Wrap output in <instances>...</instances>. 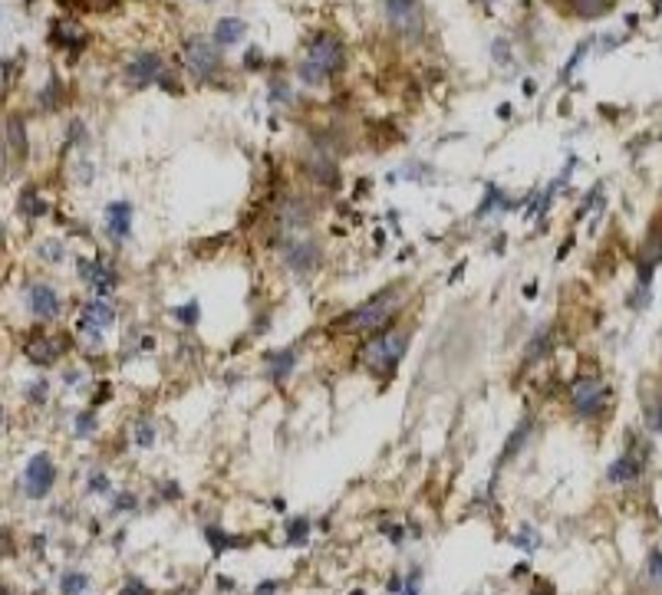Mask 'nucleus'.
Here are the masks:
<instances>
[{
    "mask_svg": "<svg viewBox=\"0 0 662 595\" xmlns=\"http://www.w3.org/2000/svg\"><path fill=\"white\" fill-rule=\"evenodd\" d=\"M613 4H616V0H570V10H574L576 17L590 20V17H603Z\"/></svg>",
    "mask_w": 662,
    "mask_h": 595,
    "instance_id": "5701e85b",
    "label": "nucleus"
},
{
    "mask_svg": "<svg viewBox=\"0 0 662 595\" xmlns=\"http://www.w3.org/2000/svg\"><path fill=\"white\" fill-rule=\"evenodd\" d=\"M402 306H405L402 286H393V290H383L379 296L366 300L363 306L349 310L346 316H339V319L333 322V329L336 332H356V336H363V332H379L393 322V316L402 310Z\"/></svg>",
    "mask_w": 662,
    "mask_h": 595,
    "instance_id": "f257e3e1",
    "label": "nucleus"
},
{
    "mask_svg": "<svg viewBox=\"0 0 662 595\" xmlns=\"http://www.w3.org/2000/svg\"><path fill=\"white\" fill-rule=\"evenodd\" d=\"M307 171H310V178L320 181L323 188H336V184H339V171H336L333 161H327V158H313L307 165Z\"/></svg>",
    "mask_w": 662,
    "mask_h": 595,
    "instance_id": "4be33fe9",
    "label": "nucleus"
},
{
    "mask_svg": "<svg viewBox=\"0 0 662 595\" xmlns=\"http://www.w3.org/2000/svg\"><path fill=\"white\" fill-rule=\"evenodd\" d=\"M570 405L580 418H600L610 408V388H606L603 378L596 375H583L570 385Z\"/></svg>",
    "mask_w": 662,
    "mask_h": 595,
    "instance_id": "20e7f679",
    "label": "nucleus"
},
{
    "mask_svg": "<svg viewBox=\"0 0 662 595\" xmlns=\"http://www.w3.org/2000/svg\"><path fill=\"white\" fill-rule=\"evenodd\" d=\"M79 276L96 290V296H109L115 290V283H119V276H115L106 266V260H99V257L96 260H79Z\"/></svg>",
    "mask_w": 662,
    "mask_h": 595,
    "instance_id": "f8f14e48",
    "label": "nucleus"
},
{
    "mask_svg": "<svg viewBox=\"0 0 662 595\" xmlns=\"http://www.w3.org/2000/svg\"><path fill=\"white\" fill-rule=\"evenodd\" d=\"M57 95H59V83H57V79H50V89L43 86V93H40V105H47V109H57Z\"/></svg>",
    "mask_w": 662,
    "mask_h": 595,
    "instance_id": "72a5a7b5",
    "label": "nucleus"
},
{
    "mask_svg": "<svg viewBox=\"0 0 662 595\" xmlns=\"http://www.w3.org/2000/svg\"><path fill=\"white\" fill-rule=\"evenodd\" d=\"M646 461H639L636 454L626 451L623 457H616L613 464H610V471H606V481L613 483V487H623V483H633L639 473H643Z\"/></svg>",
    "mask_w": 662,
    "mask_h": 595,
    "instance_id": "2eb2a0df",
    "label": "nucleus"
},
{
    "mask_svg": "<svg viewBox=\"0 0 662 595\" xmlns=\"http://www.w3.org/2000/svg\"><path fill=\"white\" fill-rule=\"evenodd\" d=\"M57 483V464L50 454H33L23 467V477H20V490L27 493L30 500H43Z\"/></svg>",
    "mask_w": 662,
    "mask_h": 595,
    "instance_id": "39448f33",
    "label": "nucleus"
},
{
    "mask_svg": "<svg viewBox=\"0 0 662 595\" xmlns=\"http://www.w3.org/2000/svg\"><path fill=\"white\" fill-rule=\"evenodd\" d=\"M264 362H267V378H274V382H284V378L294 372V365H297V352H294V349L267 352V355H264Z\"/></svg>",
    "mask_w": 662,
    "mask_h": 595,
    "instance_id": "a211bd4d",
    "label": "nucleus"
},
{
    "mask_svg": "<svg viewBox=\"0 0 662 595\" xmlns=\"http://www.w3.org/2000/svg\"><path fill=\"white\" fill-rule=\"evenodd\" d=\"M570 247H574V237H567V240H564V247L557 250V260H564V257H567V250H570Z\"/></svg>",
    "mask_w": 662,
    "mask_h": 595,
    "instance_id": "09e8293b",
    "label": "nucleus"
},
{
    "mask_svg": "<svg viewBox=\"0 0 662 595\" xmlns=\"http://www.w3.org/2000/svg\"><path fill=\"white\" fill-rule=\"evenodd\" d=\"M17 211L27 220H37V218H43V214L50 211V204H47V201H40L37 188H23V191H20V201H17Z\"/></svg>",
    "mask_w": 662,
    "mask_h": 595,
    "instance_id": "aec40b11",
    "label": "nucleus"
},
{
    "mask_svg": "<svg viewBox=\"0 0 662 595\" xmlns=\"http://www.w3.org/2000/svg\"><path fill=\"white\" fill-rule=\"evenodd\" d=\"M534 293H538V283H528V286H524V296H528V300H530Z\"/></svg>",
    "mask_w": 662,
    "mask_h": 595,
    "instance_id": "603ef678",
    "label": "nucleus"
},
{
    "mask_svg": "<svg viewBox=\"0 0 662 595\" xmlns=\"http://www.w3.org/2000/svg\"><path fill=\"white\" fill-rule=\"evenodd\" d=\"M47 391H50V388H47V378H40L37 385H30V388H27V398L33 401V405H40V401L47 398Z\"/></svg>",
    "mask_w": 662,
    "mask_h": 595,
    "instance_id": "e433bc0d",
    "label": "nucleus"
},
{
    "mask_svg": "<svg viewBox=\"0 0 662 595\" xmlns=\"http://www.w3.org/2000/svg\"><path fill=\"white\" fill-rule=\"evenodd\" d=\"M122 595H152V589L145 586L142 579H135V576H129L122 582Z\"/></svg>",
    "mask_w": 662,
    "mask_h": 595,
    "instance_id": "473e14b6",
    "label": "nucleus"
},
{
    "mask_svg": "<svg viewBox=\"0 0 662 595\" xmlns=\"http://www.w3.org/2000/svg\"><path fill=\"white\" fill-rule=\"evenodd\" d=\"M23 355H27L33 365H53V362L63 355V342L47 336V332H33L23 342Z\"/></svg>",
    "mask_w": 662,
    "mask_h": 595,
    "instance_id": "9b49d317",
    "label": "nucleus"
},
{
    "mask_svg": "<svg viewBox=\"0 0 662 595\" xmlns=\"http://www.w3.org/2000/svg\"><path fill=\"white\" fill-rule=\"evenodd\" d=\"M112 322H115V310L109 306L106 300H103V296H99V300H89L86 306H83L76 329L83 332V336H89V339H99V336H103Z\"/></svg>",
    "mask_w": 662,
    "mask_h": 595,
    "instance_id": "6e6552de",
    "label": "nucleus"
},
{
    "mask_svg": "<svg viewBox=\"0 0 662 595\" xmlns=\"http://www.w3.org/2000/svg\"><path fill=\"white\" fill-rule=\"evenodd\" d=\"M383 533L393 539V546H399V543H402V526H399V523H385Z\"/></svg>",
    "mask_w": 662,
    "mask_h": 595,
    "instance_id": "79ce46f5",
    "label": "nucleus"
},
{
    "mask_svg": "<svg viewBox=\"0 0 662 595\" xmlns=\"http://www.w3.org/2000/svg\"><path fill=\"white\" fill-rule=\"evenodd\" d=\"M402 595H422V592H419V572H412V576L405 579V589H402Z\"/></svg>",
    "mask_w": 662,
    "mask_h": 595,
    "instance_id": "a18cd8bd",
    "label": "nucleus"
},
{
    "mask_svg": "<svg viewBox=\"0 0 662 595\" xmlns=\"http://www.w3.org/2000/svg\"><path fill=\"white\" fill-rule=\"evenodd\" d=\"M649 579H653V582H662V553L659 549L649 553Z\"/></svg>",
    "mask_w": 662,
    "mask_h": 595,
    "instance_id": "c9c22d12",
    "label": "nucleus"
},
{
    "mask_svg": "<svg viewBox=\"0 0 662 595\" xmlns=\"http://www.w3.org/2000/svg\"><path fill=\"white\" fill-rule=\"evenodd\" d=\"M528 435H530V418H524V421H521V425L514 428V435L508 437V444H504V451H501V464H508L511 457H514V451H518V447H524Z\"/></svg>",
    "mask_w": 662,
    "mask_h": 595,
    "instance_id": "393cba45",
    "label": "nucleus"
},
{
    "mask_svg": "<svg viewBox=\"0 0 662 595\" xmlns=\"http://www.w3.org/2000/svg\"><path fill=\"white\" fill-rule=\"evenodd\" d=\"M135 444L139 447H152L155 444V425L152 421H139V425H135Z\"/></svg>",
    "mask_w": 662,
    "mask_h": 595,
    "instance_id": "c756f323",
    "label": "nucleus"
},
{
    "mask_svg": "<svg viewBox=\"0 0 662 595\" xmlns=\"http://www.w3.org/2000/svg\"><path fill=\"white\" fill-rule=\"evenodd\" d=\"M73 428H76L79 437H89L93 431H96V411H79L76 421H73Z\"/></svg>",
    "mask_w": 662,
    "mask_h": 595,
    "instance_id": "c85d7f7f",
    "label": "nucleus"
},
{
    "mask_svg": "<svg viewBox=\"0 0 662 595\" xmlns=\"http://www.w3.org/2000/svg\"><path fill=\"white\" fill-rule=\"evenodd\" d=\"M40 257H43V260H53V264H57L59 257H63V250H59V244H53V240H50V244L40 247Z\"/></svg>",
    "mask_w": 662,
    "mask_h": 595,
    "instance_id": "a19ab883",
    "label": "nucleus"
},
{
    "mask_svg": "<svg viewBox=\"0 0 662 595\" xmlns=\"http://www.w3.org/2000/svg\"><path fill=\"white\" fill-rule=\"evenodd\" d=\"M106 234L115 244H122L132 234V204L129 201H112L106 208Z\"/></svg>",
    "mask_w": 662,
    "mask_h": 595,
    "instance_id": "4468645a",
    "label": "nucleus"
},
{
    "mask_svg": "<svg viewBox=\"0 0 662 595\" xmlns=\"http://www.w3.org/2000/svg\"><path fill=\"white\" fill-rule=\"evenodd\" d=\"M185 69H188L198 83L211 79L221 69L218 43H211V40H204V37H188L185 40Z\"/></svg>",
    "mask_w": 662,
    "mask_h": 595,
    "instance_id": "423d86ee",
    "label": "nucleus"
},
{
    "mask_svg": "<svg viewBox=\"0 0 662 595\" xmlns=\"http://www.w3.org/2000/svg\"><path fill=\"white\" fill-rule=\"evenodd\" d=\"M204 543L214 549V556H221V553H228V549L240 546V539L228 536V533H224V529H218V526H204Z\"/></svg>",
    "mask_w": 662,
    "mask_h": 595,
    "instance_id": "b1692460",
    "label": "nucleus"
},
{
    "mask_svg": "<svg viewBox=\"0 0 662 595\" xmlns=\"http://www.w3.org/2000/svg\"><path fill=\"white\" fill-rule=\"evenodd\" d=\"M514 543H518V546H524L528 553H530V549H538V546H540V539H534V533H530V529L518 533V536H514Z\"/></svg>",
    "mask_w": 662,
    "mask_h": 595,
    "instance_id": "ea45409f",
    "label": "nucleus"
},
{
    "mask_svg": "<svg viewBox=\"0 0 662 595\" xmlns=\"http://www.w3.org/2000/svg\"><path fill=\"white\" fill-rule=\"evenodd\" d=\"M218 586L224 589V592H231V589H234V579H228V576H221V579H218Z\"/></svg>",
    "mask_w": 662,
    "mask_h": 595,
    "instance_id": "8fccbe9b",
    "label": "nucleus"
},
{
    "mask_svg": "<svg viewBox=\"0 0 662 595\" xmlns=\"http://www.w3.org/2000/svg\"><path fill=\"white\" fill-rule=\"evenodd\" d=\"M405 346H409V332L389 329V326H385V329L373 332V336L363 342L359 359H363V365L369 372H376L379 378H389L399 369V362H402V355H405Z\"/></svg>",
    "mask_w": 662,
    "mask_h": 595,
    "instance_id": "f03ea898",
    "label": "nucleus"
},
{
    "mask_svg": "<svg viewBox=\"0 0 662 595\" xmlns=\"http://www.w3.org/2000/svg\"><path fill=\"white\" fill-rule=\"evenodd\" d=\"M385 7V20L389 27L405 40H419L425 30V20H422V7L419 0H383Z\"/></svg>",
    "mask_w": 662,
    "mask_h": 595,
    "instance_id": "0eeeda50",
    "label": "nucleus"
},
{
    "mask_svg": "<svg viewBox=\"0 0 662 595\" xmlns=\"http://www.w3.org/2000/svg\"><path fill=\"white\" fill-rule=\"evenodd\" d=\"M162 497H165V500H178V497H182L178 483H175V481H165V483H162Z\"/></svg>",
    "mask_w": 662,
    "mask_h": 595,
    "instance_id": "37998d69",
    "label": "nucleus"
},
{
    "mask_svg": "<svg viewBox=\"0 0 662 595\" xmlns=\"http://www.w3.org/2000/svg\"><path fill=\"white\" fill-rule=\"evenodd\" d=\"M63 7L69 10H89V13H103V10H112L119 0H59Z\"/></svg>",
    "mask_w": 662,
    "mask_h": 595,
    "instance_id": "cd10ccee",
    "label": "nucleus"
},
{
    "mask_svg": "<svg viewBox=\"0 0 662 595\" xmlns=\"http://www.w3.org/2000/svg\"><path fill=\"white\" fill-rule=\"evenodd\" d=\"M50 37H53V43H57V47H66V49H73V53L86 43V33H83V27H79L76 20H57Z\"/></svg>",
    "mask_w": 662,
    "mask_h": 595,
    "instance_id": "dca6fc26",
    "label": "nucleus"
},
{
    "mask_svg": "<svg viewBox=\"0 0 662 595\" xmlns=\"http://www.w3.org/2000/svg\"><path fill=\"white\" fill-rule=\"evenodd\" d=\"M586 49H590V43H586V40H583V43H580V47L574 49V57L567 59V66H564V79H567V76H570V73H574L576 66H580V59H583V53H586Z\"/></svg>",
    "mask_w": 662,
    "mask_h": 595,
    "instance_id": "f704fd0d",
    "label": "nucleus"
},
{
    "mask_svg": "<svg viewBox=\"0 0 662 595\" xmlns=\"http://www.w3.org/2000/svg\"><path fill=\"white\" fill-rule=\"evenodd\" d=\"M112 487H109V477L106 473H93L89 477V493H109Z\"/></svg>",
    "mask_w": 662,
    "mask_h": 595,
    "instance_id": "4c0bfd02",
    "label": "nucleus"
},
{
    "mask_svg": "<svg viewBox=\"0 0 662 595\" xmlns=\"http://www.w3.org/2000/svg\"><path fill=\"white\" fill-rule=\"evenodd\" d=\"M89 589V576L86 572H66L59 579V595H83Z\"/></svg>",
    "mask_w": 662,
    "mask_h": 595,
    "instance_id": "a878e982",
    "label": "nucleus"
},
{
    "mask_svg": "<svg viewBox=\"0 0 662 595\" xmlns=\"http://www.w3.org/2000/svg\"><path fill=\"white\" fill-rule=\"evenodd\" d=\"M172 316L182 322V326H194V322H198V302H188V306H182V310L175 306Z\"/></svg>",
    "mask_w": 662,
    "mask_h": 595,
    "instance_id": "7c9ffc66",
    "label": "nucleus"
},
{
    "mask_svg": "<svg viewBox=\"0 0 662 595\" xmlns=\"http://www.w3.org/2000/svg\"><path fill=\"white\" fill-rule=\"evenodd\" d=\"M27 158V129L17 115H7V161Z\"/></svg>",
    "mask_w": 662,
    "mask_h": 595,
    "instance_id": "f3484780",
    "label": "nucleus"
},
{
    "mask_svg": "<svg viewBox=\"0 0 662 595\" xmlns=\"http://www.w3.org/2000/svg\"><path fill=\"white\" fill-rule=\"evenodd\" d=\"M284 264H287L294 273H310V270L320 264V247L310 244V240H290V244L284 247Z\"/></svg>",
    "mask_w": 662,
    "mask_h": 595,
    "instance_id": "ddd939ff",
    "label": "nucleus"
},
{
    "mask_svg": "<svg viewBox=\"0 0 662 595\" xmlns=\"http://www.w3.org/2000/svg\"><path fill=\"white\" fill-rule=\"evenodd\" d=\"M125 76H129V83L132 86H152V83H162L165 76V63L155 53H142V57H135L129 66H125Z\"/></svg>",
    "mask_w": 662,
    "mask_h": 595,
    "instance_id": "9d476101",
    "label": "nucleus"
},
{
    "mask_svg": "<svg viewBox=\"0 0 662 595\" xmlns=\"http://www.w3.org/2000/svg\"><path fill=\"white\" fill-rule=\"evenodd\" d=\"M402 589H405L402 576H389V582H385V592H389V595H402Z\"/></svg>",
    "mask_w": 662,
    "mask_h": 595,
    "instance_id": "c03bdc74",
    "label": "nucleus"
},
{
    "mask_svg": "<svg viewBox=\"0 0 662 595\" xmlns=\"http://www.w3.org/2000/svg\"><path fill=\"white\" fill-rule=\"evenodd\" d=\"M550 349H554V329L547 326V329H540L538 336L528 342V355H524V365H534V362L547 359Z\"/></svg>",
    "mask_w": 662,
    "mask_h": 595,
    "instance_id": "6ab92c4d",
    "label": "nucleus"
},
{
    "mask_svg": "<svg viewBox=\"0 0 662 595\" xmlns=\"http://www.w3.org/2000/svg\"><path fill=\"white\" fill-rule=\"evenodd\" d=\"M23 300H27V310L37 316L40 322H53L59 316V293L50 283H30L23 290Z\"/></svg>",
    "mask_w": 662,
    "mask_h": 595,
    "instance_id": "1a4fd4ad",
    "label": "nucleus"
},
{
    "mask_svg": "<svg viewBox=\"0 0 662 595\" xmlns=\"http://www.w3.org/2000/svg\"><path fill=\"white\" fill-rule=\"evenodd\" d=\"M646 425H649L653 435H662V401L649 405V411H646Z\"/></svg>",
    "mask_w": 662,
    "mask_h": 595,
    "instance_id": "2f4dec72",
    "label": "nucleus"
},
{
    "mask_svg": "<svg viewBox=\"0 0 662 595\" xmlns=\"http://www.w3.org/2000/svg\"><path fill=\"white\" fill-rule=\"evenodd\" d=\"M244 33H248V23H244L240 17H224V20H218V27H214V40L224 43V47L238 43Z\"/></svg>",
    "mask_w": 662,
    "mask_h": 595,
    "instance_id": "412c9836",
    "label": "nucleus"
},
{
    "mask_svg": "<svg viewBox=\"0 0 662 595\" xmlns=\"http://www.w3.org/2000/svg\"><path fill=\"white\" fill-rule=\"evenodd\" d=\"M307 536H310V520L307 517H290L287 520V543L300 546V543H307Z\"/></svg>",
    "mask_w": 662,
    "mask_h": 595,
    "instance_id": "bb28decb",
    "label": "nucleus"
},
{
    "mask_svg": "<svg viewBox=\"0 0 662 595\" xmlns=\"http://www.w3.org/2000/svg\"><path fill=\"white\" fill-rule=\"evenodd\" d=\"M339 66H343V43H339V37L320 33V37L310 43L307 57H303L297 73L307 86H320V83H327L333 73H339Z\"/></svg>",
    "mask_w": 662,
    "mask_h": 595,
    "instance_id": "7ed1b4c3",
    "label": "nucleus"
},
{
    "mask_svg": "<svg viewBox=\"0 0 662 595\" xmlns=\"http://www.w3.org/2000/svg\"><path fill=\"white\" fill-rule=\"evenodd\" d=\"M79 382V372H66V385H76Z\"/></svg>",
    "mask_w": 662,
    "mask_h": 595,
    "instance_id": "864d4df0",
    "label": "nucleus"
},
{
    "mask_svg": "<svg viewBox=\"0 0 662 595\" xmlns=\"http://www.w3.org/2000/svg\"><path fill=\"white\" fill-rule=\"evenodd\" d=\"M112 507H115V513H129V510H135V493H119Z\"/></svg>",
    "mask_w": 662,
    "mask_h": 595,
    "instance_id": "58836bf2",
    "label": "nucleus"
},
{
    "mask_svg": "<svg viewBox=\"0 0 662 595\" xmlns=\"http://www.w3.org/2000/svg\"><path fill=\"white\" fill-rule=\"evenodd\" d=\"M528 562H521V566H514V569H511V576H514V579H518V576H524V572H528Z\"/></svg>",
    "mask_w": 662,
    "mask_h": 595,
    "instance_id": "3c124183",
    "label": "nucleus"
},
{
    "mask_svg": "<svg viewBox=\"0 0 662 595\" xmlns=\"http://www.w3.org/2000/svg\"><path fill=\"white\" fill-rule=\"evenodd\" d=\"M254 595H277V582H274V579H267V582H260L257 592H254Z\"/></svg>",
    "mask_w": 662,
    "mask_h": 595,
    "instance_id": "49530a36",
    "label": "nucleus"
},
{
    "mask_svg": "<svg viewBox=\"0 0 662 595\" xmlns=\"http://www.w3.org/2000/svg\"><path fill=\"white\" fill-rule=\"evenodd\" d=\"M244 66H248V69H257L260 66V49H250L248 59H244Z\"/></svg>",
    "mask_w": 662,
    "mask_h": 595,
    "instance_id": "de8ad7c7",
    "label": "nucleus"
}]
</instances>
